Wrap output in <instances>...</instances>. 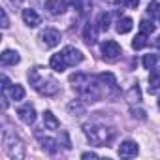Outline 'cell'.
I'll list each match as a JSON object with an SVG mask.
<instances>
[{
    "mask_svg": "<svg viewBox=\"0 0 160 160\" xmlns=\"http://www.w3.org/2000/svg\"><path fill=\"white\" fill-rule=\"evenodd\" d=\"M70 83L73 85V91L87 102H96L100 100V85L96 83V79L87 75V73H73L70 77Z\"/></svg>",
    "mask_w": 160,
    "mask_h": 160,
    "instance_id": "6da1fadb",
    "label": "cell"
},
{
    "mask_svg": "<svg viewBox=\"0 0 160 160\" xmlns=\"http://www.w3.org/2000/svg\"><path fill=\"white\" fill-rule=\"evenodd\" d=\"M28 81H30L32 89L38 91V92L43 94V96H53V94H57L58 89H60L58 81H57V79H55L49 72H45L43 68H32V70L28 72Z\"/></svg>",
    "mask_w": 160,
    "mask_h": 160,
    "instance_id": "7a4b0ae2",
    "label": "cell"
},
{
    "mask_svg": "<svg viewBox=\"0 0 160 160\" xmlns=\"http://www.w3.org/2000/svg\"><path fill=\"white\" fill-rule=\"evenodd\" d=\"M83 132L87 136V139L92 143V145H108L113 138V132L104 126V124H98V122H91V124H85L83 126Z\"/></svg>",
    "mask_w": 160,
    "mask_h": 160,
    "instance_id": "3957f363",
    "label": "cell"
},
{
    "mask_svg": "<svg viewBox=\"0 0 160 160\" xmlns=\"http://www.w3.org/2000/svg\"><path fill=\"white\" fill-rule=\"evenodd\" d=\"M2 143H4V151L10 158H15V160H21L25 158V145L21 141V138L12 132V130H4V136H2Z\"/></svg>",
    "mask_w": 160,
    "mask_h": 160,
    "instance_id": "277c9868",
    "label": "cell"
},
{
    "mask_svg": "<svg viewBox=\"0 0 160 160\" xmlns=\"http://www.w3.org/2000/svg\"><path fill=\"white\" fill-rule=\"evenodd\" d=\"M121 55H122V49H121V45H119L117 42L108 40V42L102 43V57H104V60L115 62V60L121 58Z\"/></svg>",
    "mask_w": 160,
    "mask_h": 160,
    "instance_id": "5b68a950",
    "label": "cell"
},
{
    "mask_svg": "<svg viewBox=\"0 0 160 160\" xmlns=\"http://www.w3.org/2000/svg\"><path fill=\"white\" fill-rule=\"evenodd\" d=\"M60 40H62V36H60V32H58L57 28H45V30L40 34V42H42V45H45L47 49L57 47V45L60 43Z\"/></svg>",
    "mask_w": 160,
    "mask_h": 160,
    "instance_id": "8992f818",
    "label": "cell"
},
{
    "mask_svg": "<svg viewBox=\"0 0 160 160\" xmlns=\"http://www.w3.org/2000/svg\"><path fill=\"white\" fill-rule=\"evenodd\" d=\"M60 55H62V58H64V62H66L68 68L75 66V64H79V62L83 60V53L79 51V49H75V47H64L60 51Z\"/></svg>",
    "mask_w": 160,
    "mask_h": 160,
    "instance_id": "52a82bcc",
    "label": "cell"
},
{
    "mask_svg": "<svg viewBox=\"0 0 160 160\" xmlns=\"http://www.w3.org/2000/svg\"><path fill=\"white\" fill-rule=\"evenodd\" d=\"M17 115H19V119H21L25 124H32V122L36 121V109H34V106H30V104L21 106V108L17 109Z\"/></svg>",
    "mask_w": 160,
    "mask_h": 160,
    "instance_id": "ba28073f",
    "label": "cell"
},
{
    "mask_svg": "<svg viewBox=\"0 0 160 160\" xmlns=\"http://www.w3.org/2000/svg\"><path fill=\"white\" fill-rule=\"evenodd\" d=\"M138 152H139V147H138L136 141L126 139V141H122V143L119 145V154H121V156H136Z\"/></svg>",
    "mask_w": 160,
    "mask_h": 160,
    "instance_id": "9c48e42d",
    "label": "cell"
},
{
    "mask_svg": "<svg viewBox=\"0 0 160 160\" xmlns=\"http://www.w3.org/2000/svg\"><path fill=\"white\" fill-rule=\"evenodd\" d=\"M19 60H21L19 53L12 51V49H6V51H2V55H0V62H2L4 66H15Z\"/></svg>",
    "mask_w": 160,
    "mask_h": 160,
    "instance_id": "30bf717a",
    "label": "cell"
},
{
    "mask_svg": "<svg viewBox=\"0 0 160 160\" xmlns=\"http://www.w3.org/2000/svg\"><path fill=\"white\" fill-rule=\"evenodd\" d=\"M45 10L51 15H60L66 10V2H64V0H47V2H45Z\"/></svg>",
    "mask_w": 160,
    "mask_h": 160,
    "instance_id": "8fae6325",
    "label": "cell"
},
{
    "mask_svg": "<svg viewBox=\"0 0 160 160\" xmlns=\"http://www.w3.org/2000/svg\"><path fill=\"white\" fill-rule=\"evenodd\" d=\"M23 21L28 25V27H38L40 23H42V19H40V15L34 12V10H30V8H27V10H23Z\"/></svg>",
    "mask_w": 160,
    "mask_h": 160,
    "instance_id": "7c38bea8",
    "label": "cell"
},
{
    "mask_svg": "<svg viewBox=\"0 0 160 160\" xmlns=\"http://www.w3.org/2000/svg\"><path fill=\"white\" fill-rule=\"evenodd\" d=\"M132 27H134V21H132L130 17H121V19L117 21V25H115V28H117L119 34H128V32L132 30Z\"/></svg>",
    "mask_w": 160,
    "mask_h": 160,
    "instance_id": "4fadbf2b",
    "label": "cell"
},
{
    "mask_svg": "<svg viewBox=\"0 0 160 160\" xmlns=\"http://www.w3.org/2000/svg\"><path fill=\"white\" fill-rule=\"evenodd\" d=\"M49 66H51V70H55V72H64V70L68 68L60 53H55V55L51 57V60H49Z\"/></svg>",
    "mask_w": 160,
    "mask_h": 160,
    "instance_id": "5bb4252c",
    "label": "cell"
},
{
    "mask_svg": "<svg viewBox=\"0 0 160 160\" xmlns=\"http://www.w3.org/2000/svg\"><path fill=\"white\" fill-rule=\"evenodd\" d=\"M83 40H85L89 45L96 43V28H94V25H91V23L85 25V28H83Z\"/></svg>",
    "mask_w": 160,
    "mask_h": 160,
    "instance_id": "9a60e30c",
    "label": "cell"
},
{
    "mask_svg": "<svg viewBox=\"0 0 160 160\" xmlns=\"http://www.w3.org/2000/svg\"><path fill=\"white\" fill-rule=\"evenodd\" d=\"M43 124H45V128H49V130H57V128L60 126V122H58V119L53 115V111H45V113H43Z\"/></svg>",
    "mask_w": 160,
    "mask_h": 160,
    "instance_id": "2e32d148",
    "label": "cell"
},
{
    "mask_svg": "<svg viewBox=\"0 0 160 160\" xmlns=\"http://www.w3.org/2000/svg\"><path fill=\"white\" fill-rule=\"evenodd\" d=\"M149 87H151L152 91H154V89H160V68H152V70H151Z\"/></svg>",
    "mask_w": 160,
    "mask_h": 160,
    "instance_id": "e0dca14e",
    "label": "cell"
},
{
    "mask_svg": "<svg viewBox=\"0 0 160 160\" xmlns=\"http://www.w3.org/2000/svg\"><path fill=\"white\" fill-rule=\"evenodd\" d=\"M40 143H42L43 151H47V152H51V154L57 152V141H55V139H51V138H42V136H40Z\"/></svg>",
    "mask_w": 160,
    "mask_h": 160,
    "instance_id": "ac0fdd59",
    "label": "cell"
},
{
    "mask_svg": "<svg viewBox=\"0 0 160 160\" xmlns=\"http://www.w3.org/2000/svg\"><path fill=\"white\" fill-rule=\"evenodd\" d=\"M10 96H12V100L19 102V100L25 98V89H23L21 85H12V87H10Z\"/></svg>",
    "mask_w": 160,
    "mask_h": 160,
    "instance_id": "d6986e66",
    "label": "cell"
},
{
    "mask_svg": "<svg viewBox=\"0 0 160 160\" xmlns=\"http://www.w3.org/2000/svg\"><path fill=\"white\" fill-rule=\"evenodd\" d=\"M109 25H111V15L108 13V12H104V13H100L98 15V27H100V30H108L109 28Z\"/></svg>",
    "mask_w": 160,
    "mask_h": 160,
    "instance_id": "ffe728a7",
    "label": "cell"
},
{
    "mask_svg": "<svg viewBox=\"0 0 160 160\" xmlns=\"http://www.w3.org/2000/svg\"><path fill=\"white\" fill-rule=\"evenodd\" d=\"M147 36H149V34H145V32H139V34L134 38V42H132V47H134V49H143V47L147 45Z\"/></svg>",
    "mask_w": 160,
    "mask_h": 160,
    "instance_id": "44dd1931",
    "label": "cell"
},
{
    "mask_svg": "<svg viewBox=\"0 0 160 160\" xmlns=\"http://www.w3.org/2000/svg\"><path fill=\"white\" fill-rule=\"evenodd\" d=\"M147 13H149L152 19H160V4L154 2V0H151L149 6H147Z\"/></svg>",
    "mask_w": 160,
    "mask_h": 160,
    "instance_id": "7402d4cb",
    "label": "cell"
},
{
    "mask_svg": "<svg viewBox=\"0 0 160 160\" xmlns=\"http://www.w3.org/2000/svg\"><path fill=\"white\" fill-rule=\"evenodd\" d=\"M98 79H100V81H102V83H106V85H109L111 89H115V87H117V79H115V75H113V73H109V72H106V73H102V75H100Z\"/></svg>",
    "mask_w": 160,
    "mask_h": 160,
    "instance_id": "603a6c76",
    "label": "cell"
},
{
    "mask_svg": "<svg viewBox=\"0 0 160 160\" xmlns=\"http://www.w3.org/2000/svg\"><path fill=\"white\" fill-rule=\"evenodd\" d=\"M141 62H143V66H145L147 70H152V68L156 66V62H158V55H145Z\"/></svg>",
    "mask_w": 160,
    "mask_h": 160,
    "instance_id": "cb8c5ba5",
    "label": "cell"
},
{
    "mask_svg": "<svg viewBox=\"0 0 160 160\" xmlns=\"http://www.w3.org/2000/svg\"><path fill=\"white\" fill-rule=\"evenodd\" d=\"M139 30L145 32V34H152V32H154V25H152V21L143 19V21L139 23Z\"/></svg>",
    "mask_w": 160,
    "mask_h": 160,
    "instance_id": "d4e9b609",
    "label": "cell"
},
{
    "mask_svg": "<svg viewBox=\"0 0 160 160\" xmlns=\"http://www.w3.org/2000/svg\"><path fill=\"white\" fill-rule=\"evenodd\" d=\"M0 15H2V28H8L10 27V19H8L6 10H0Z\"/></svg>",
    "mask_w": 160,
    "mask_h": 160,
    "instance_id": "484cf974",
    "label": "cell"
},
{
    "mask_svg": "<svg viewBox=\"0 0 160 160\" xmlns=\"http://www.w3.org/2000/svg\"><path fill=\"white\" fill-rule=\"evenodd\" d=\"M124 4H126L128 8H132V10H134V8H138V4H139V0H124Z\"/></svg>",
    "mask_w": 160,
    "mask_h": 160,
    "instance_id": "4316f807",
    "label": "cell"
},
{
    "mask_svg": "<svg viewBox=\"0 0 160 160\" xmlns=\"http://www.w3.org/2000/svg\"><path fill=\"white\" fill-rule=\"evenodd\" d=\"M96 156H98L96 152H83L81 154V158H96Z\"/></svg>",
    "mask_w": 160,
    "mask_h": 160,
    "instance_id": "83f0119b",
    "label": "cell"
},
{
    "mask_svg": "<svg viewBox=\"0 0 160 160\" xmlns=\"http://www.w3.org/2000/svg\"><path fill=\"white\" fill-rule=\"evenodd\" d=\"M156 45H158V47H160V36H158V38H156Z\"/></svg>",
    "mask_w": 160,
    "mask_h": 160,
    "instance_id": "f1b7e54d",
    "label": "cell"
},
{
    "mask_svg": "<svg viewBox=\"0 0 160 160\" xmlns=\"http://www.w3.org/2000/svg\"><path fill=\"white\" fill-rule=\"evenodd\" d=\"M158 108H160V96H158Z\"/></svg>",
    "mask_w": 160,
    "mask_h": 160,
    "instance_id": "f546056e",
    "label": "cell"
}]
</instances>
